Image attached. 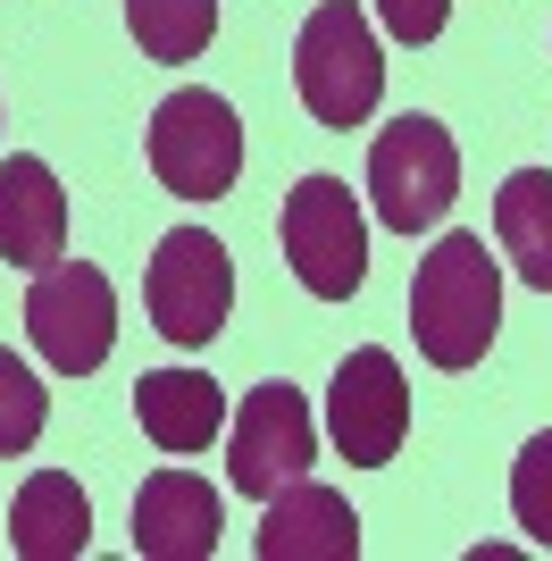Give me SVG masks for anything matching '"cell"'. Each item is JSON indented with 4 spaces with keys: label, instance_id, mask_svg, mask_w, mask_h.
<instances>
[{
    "label": "cell",
    "instance_id": "cell-1",
    "mask_svg": "<svg viewBox=\"0 0 552 561\" xmlns=\"http://www.w3.org/2000/svg\"><path fill=\"white\" fill-rule=\"evenodd\" d=\"M503 328V268L478 234H444L411 277V335L436 369H478Z\"/></svg>",
    "mask_w": 552,
    "mask_h": 561
},
{
    "label": "cell",
    "instance_id": "cell-2",
    "mask_svg": "<svg viewBox=\"0 0 552 561\" xmlns=\"http://www.w3.org/2000/svg\"><path fill=\"white\" fill-rule=\"evenodd\" d=\"M294 93L301 110L319 117V126H368L377 101H386V59H377V34L352 0H319L310 25H301L294 43Z\"/></svg>",
    "mask_w": 552,
    "mask_h": 561
},
{
    "label": "cell",
    "instance_id": "cell-3",
    "mask_svg": "<svg viewBox=\"0 0 552 561\" xmlns=\"http://www.w3.org/2000/svg\"><path fill=\"white\" fill-rule=\"evenodd\" d=\"M142 302H151V328L176 352H202L227 335L234 310V260L209 227H168L160 252H151V277H142Z\"/></svg>",
    "mask_w": 552,
    "mask_h": 561
},
{
    "label": "cell",
    "instance_id": "cell-4",
    "mask_svg": "<svg viewBox=\"0 0 552 561\" xmlns=\"http://www.w3.org/2000/svg\"><path fill=\"white\" fill-rule=\"evenodd\" d=\"M460 193V142L444 135L436 117H393L386 135L368 142V202H377V227L393 234H427Z\"/></svg>",
    "mask_w": 552,
    "mask_h": 561
},
{
    "label": "cell",
    "instance_id": "cell-5",
    "mask_svg": "<svg viewBox=\"0 0 552 561\" xmlns=\"http://www.w3.org/2000/svg\"><path fill=\"white\" fill-rule=\"evenodd\" d=\"M25 335L59 377H92L117 344V294L92 260H50L34 268V294H25Z\"/></svg>",
    "mask_w": 552,
    "mask_h": 561
},
{
    "label": "cell",
    "instance_id": "cell-6",
    "mask_svg": "<svg viewBox=\"0 0 552 561\" xmlns=\"http://www.w3.org/2000/svg\"><path fill=\"white\" fill-rule=\"evenodd\" d=\"M151 176H160L176 202H218L243 176V126L218 93L184 84L151 110Z\"/></svg>",
    "mask_w": 552,
    "mask_h": 561
},
{
    "label": "cell",
    "instance_id": "cell-7",
    "mask_svg": "<svg viewBox=\"0 0 552 561\" xmlns=\"http://www.w3.org/2000/svg\"><path fill=\"white\" fill-rule=\"evenodd\" d=\"M285 260H294V277L319 294V302H344V294H360L368 277V218L360 202H352L344 176H301L294 193H285Z\"/></svg>",
    "mask_w": 552,
    "mask_h": 561
},
{
    "label": "cell",
    "instance_id": "cell-8",
    "mask_svg": "<svg viewBox=\"0 0 552 561\" xmlns=\"http://www.w3.org/2000/svg\"><path fill=\"white\" fill-rule=\"evenodd\" d=\"M326 436L352 469H386L411 436V386H402V360L386 344L344 352V369L326 386Z\"/></svg>",
    "mask_w": 552,
    "mask_h": 561
},
{
    "label": "cell",
    "instance_id": "cell-9",
    "mask_svg": "<svg viewBox=\"0 0 552 561\" xmlns=\"http://www.w3.org/2000/svg\"><path fill=\"white\" fill-rule=\"evenodd\" d=\"M310 461H319V427H310V402H301L285 377L252 386V394H243V411H234V427H227V478H234V494L268 503L276 486L310 478Z\"/></svg>",
    "mask_w": 552,
    "mask_h": 561
},
{
    "label": "cell",
    "instance_id": "cell-10",
    "mask_svg": "<svg viewBox=\"0 0 552 561\" xmlns=\"http://www.w3.org/2000/svg\"><path fill=\"white\" fill-rule=\"evenodd\" d=\"M218 528H227V503H218L209 478H193V469L142 478V494H135V553L142 561H209Z\"/></svg>",
    "mask_w": 552,
    "mask_h": 561
},
{
    "label": "cell",
    "instance_id": "cell-11",
    "mask_svg": "<svg viewBox=\"0 0 552 561\" xmlns=\"http://www.w3.org/2000/svg\"><path fill=\"white\" fill-rule=\"evenodd\" d=\"M252 553L260 561H352L360 553V512L319 478H294V486L268 494Z\"/></svg>",
    "mask_w": 552,
    "mask_h": 561
},
{
    "label": "cell",
    "instance_id": "cell-12",
    "mask_svg": "<svg viewBox=\"0 0 552 561\" xmlns=\"http://www.w3.org/2000/svg\"><path fill=\"white\" fill-rule=\"evenodd\" d=\"M0 252L18 268H50L68 252V193H59L50 160H34V151L0 160Z\"/></svg>",
    "mask_w": 552,
    "mask_h": 561
},
{
    "label": "cell",
    "instance_id": "cell-13",
    "mask_svg": "<svg viewBox=\"0 0 552 561\" xmlns=\"http://www.w3.org/2000/svg\"><path fill=\"white\" fill-rule=\"evenodd\" d=\"M92 545V503L68 469H34L9 503V553L18 561H76Z\"/></svg>",
    "mask_w": 552,
    "mask_h": 561
},
{
    "label": "cell",
    "instance_id": "cell-14",
    "mask_svg": "<svg viewBox=\"0 0 552 561\" xmlns=\"http://www.w3.org/2000/svg\"><path fill=\"white\" fill-rule=\"evenodd\" d=\"M135 420L160 453H209V436L227 427V394L209 369H151L135 386Z\"/></svg>",
    "mask_w": 552,
    "mask_h": 561
},
{
    "label": "cell",
    "instance_id": "cell-15",
    "mask_svg": "<svg viewBox=\"0 0 552 561\" xmlns=\"http://www.w3.org/2000/svg\"><path fill=\"white\" fill-rule=\"evenodd\" d=\"M494 243L510 252V268L536 294H552V176L544 168L503 176V193H494Z\"/></svg>",
    "mask_w": 552,
    "mask_h": 561
},
{
    "label": "cell",
    "instance_id": "cell-16",
    "mask_svg": "<svg viewBox=\"0 0 552 561\" xmlns=\"http://www.w3.org/2000/svg\"><path fill=\"white\" fill-rule=\"evenodd\" d=\"M126 25H135L142 59L184 68V59H202L209 34H218V0H126Z\"/></svg>",
    "mask_w": 552,
    "mask_h": 561
},
{
    "label": "cell",
    "instance_id": "cell-17",
    "mask_svg": "<svg viewBox=\"0 0 552 561\" xmlns=\"http://www.w3.org/2000/svg\"><path fill=\"white\" fill-rule=\"evenodd\" d=\"M43 427H50V394H43V377H34L18 352L0 344V461L34 453V445H43Z\"/></svg>",
    "mask_w": 552,
    "mask_h": 561
},
{
    "label": "cell",
    "instance_id": "cell-18",
    "mask_svg": "<svg viewBox=\"0 0 552 561\" xmlns=\"http://www.w3.org/2000/svg\"><path fill=\"white\" fill-rule=\"evenodd\" d=\"M510 512H519V528H528L536 553H552V427L528 436L519 461H510Z\"/></svg>",
    "mask_w": 552,
    "mask_h": 561
},
{
    "label": "cell",
    "instance_id": "cell-19",
    "mask_svg": "<svg viewBox=\"0 0 552 561\" xmlns=\"http://www.w3.org/2000/svg\"><path fill=\"white\" fill-rule=\"evenodd\" d=\"M377 25H386L393 43H436L444 25H452V0H377Z\"/></svg>",
    "mask_w": 552,
    "mask_h": 561
}]
</instances>
